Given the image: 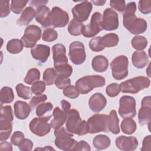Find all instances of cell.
Here are the masks:
<instances>
[{
    "mask_svg": "<svg viewBox=\"0 0 151 151\" xmlns=\"http://www.w3.org/2000/svg\"><path fill=\"white\" fill-rule=\"evenodd\" d=\"M66 129L70 132L78 136H83L88 133L87 122L85 120H82L79 112L74 109L70 110L67 113Z\"/></svg>",
    "mask_w": 151,
    "mask_h": 151,
    "instance_id": "6da1fadb",
    "label": "cell"
},
{
    "mask_svg": "<svg viewBox=\"0 0 151 151\" xmlns=\"http://www.w3.org/2000/svg\"><path fill=\"white\" fill-rule=\"evenodd\" d=\"M14 116L11 106L1 105L0 141L7 140L12 132Z\"/></svg>",
    "mask_w": 151,
    "mask_h": 151,
    "instance_id": "7a4b0ae2",
    "label": "cell"
},
{
    "mask_svg": "<svg viewBox=\"0 0 151 151\" xmlns=\"http://www.w3.org/2000/svg\"><path fill=\"white\" fill-rule=\"evenodd\" d=\"M106 84L105 78L99 75L86 76L79 78L76 83V87L80 93L86 94L96 87H101Z\"/></svg>",
    "mask_w": 151,
    "mask_h": 151,
    "instance_id": "3957f363",
    "label": "cell"
},
{
    "mask_svg": "<svg viewBox=\"0 0 151 151\" xmlns=\"http://www.w3.org/2000/svg\"><path fill=\"white\" fill-rule=\"evenodd\" d=\"M150 80L144 76H137L122 82L119 84L120 91L124 93L136 94L150 86Z\"/></svg>",
    "mask_w": 151,
    "mask_h": 151,
    "instance_id": "277c9868",
    "label": "cell"
},
{
    "mask_svg": "<svg viewBox=\"0 0 151 151\" xmlns=\"http://www.w3.org/2000/svg\"><path fill=\"white\" fill-rule=\"evenodd\" d=\"M123 17V25L131 34L137 35L142 34L146 31L147 22L143 18H137L135 13H124Z\"/></svg>",
    "mask_w": 151,
    "mask_h": 151,
    "instance_id": "5b68a950",
    "label": "cell"
},
{
    "mask_svg": "<svg viewBox=\"0 0 151 151\" xmlns=\"http://www.w3.org/2000/svg\"><path fill=\"white\" fill-rule=\"evenodd\" d=\"M54 140L55 145L60 149L63 150H72V149L77 142L72 138L73 133L70 132L64 127L55 129Z\"/></svg>",
    "mask_w": 151,
    "mask_h": 151,
    "instance_id": "8992f818",
    "label": "cell"
},
{
    "mask_svg": "<svg viewBox=\"0 0 151 151\" xmlns=\"http://www.w3.org/2000/svg\"><path fill=\"white\" fill-rule=\"evenodd\" d=\"M128 58L125 55H119L114 58L110 64L112 76L117 80H121L128 75Z\"/></svg>",
    "mask_w": 151,
    "mask_h": 151,
    "instance_id": "52a82bcc",
    "label": "cell"
},
{
    "mask_svg": "<svg viewBox=\"0 0 151 151\" xmlns=\"http://www.w3.org/2000/svg\"><path fill=\"white\" fill-rule=\"evenodd\" d=\"M87 122L88 126V133L94 134L109 131L108 115L94 114L88 119Z\"/></svg>",
    "mask_w": 151,
    "mask_h": 151,
    "instance_id": "ba28073f",
    "label": "cell"
},
{
    "mask_svg": "<svg viewBox=\"0 0 151 151\" xmlns=\"http://www.w3.org/2000/svg\"><path fill=\"white\" fill-rule=\"evenodd\" d=\"M51 116L50 115L34 118L29 124V128L31 132L40 137H42L47 134L50 132L51 128L50 124L48 123Z\"/></svg>",
    "mask_w": 151,
    "mask_h": 151,
    "instance_id": "9c48e42d",
    "label": "cell"
},
{
    "mask_svg": "<svg viewBox=\"0 0 151 151\" xmlns=\"http://www.w3.org/2000/svg\"><path fill=\"white\" fill-rule=\"evenodd\" d=\"M103 29L102 27V15L99 12H94L91 18L89 24L84 25L81 34L85 37L91 38Z\"/></svg>",
    "mask_w": 151,
    "mask_h": 151,
    "instance_id": "30bf717a",
    "label": "cell"
},
{
    "mask_svg": "<svg viewBox=\"0 0 151 151\" xmlns=\"http://www.w3.org/2000/svg\"><path fill=\"white\" fill-rule=\"evenodd\" d=\"M119 113L123 118H133L136 114V100L130 96H123L119 101Z\"/></svg>",
    "mask_w": 151,
    "mask_h": 151,
    "instance_id": "8fae6325",
    "label": "cell"
},
{
    "mask_svg": "<svg viewBox=\"0 0 151 151\" xmlns=\"http://www.w3.org/2000/svg\"><path fill=\"white\" fill-rule=\"evenodd\" d=\"M41 37V28L35 25H29L25 28L21 40L25 48H32L40 40Z\"/></svg>",
    "mask_w": 151,
    "mask_h": 151,
    "instance_id": "7c38bea8",
    "label": "cell"
},
{
    "mask_svg": "<svg viewBox=\"0 0 151 151\" xmlns=\"http://www.w3.org/2000/svg\"><path fill=\"white\" fill-rule=\"evenodd\" d=\"M68 55L71 61L76 65L83 64L86 58L84 44L80 41H74L70 44Z\"/></svg>",
    "mask_w": 151,
    "mask_h": 151,
    "instance_id": "4fadbf2b",
    "label": "cell"
},
{
    "mask_svg": "<svg viewBox=\"0 0 151 151\" xmlns=\"http://www.w3.org/2000/svg\"><path fill=\"white\" fill-rule=\"evenodd\" d=\"M69 20L68 13L58 6L52 8L50 14V25L55 28L65 27Z\"/></svg>",
    "mask_w": 151,
    "mask_h": 151,
    "instance_id": "5bb4252c",
    "label": "cell"
},
{
    "mask_svg": "<svg viewBox=\"0 0 151 151\" xmlns=\"http://www.w3.org/2000/svg\"><path fill=\"white\" fill-rule=\"evenodd\" d=\"M93 5L90 1H83L76 5L72 9V14L75 20L83 22L86 21L91 13Z\"/></svg>",
    "mask_w": 151,
    "mask_h": 151,
    "instance_id": "9a60e30c",
    "label": "cell"
},
{
    "mask_svg": "<svg viewBox=\"0 0 151 151\" xmlns=\"http://www.w3.org/2000/svg\"><path fill=\"white\" fill-rule=\"evenodd\" d=\"M119 25L117 13L112 8H106L102 17V27L106 31H113L118 28Z\"/></svg>",
    "mask_w": 151,
    "mask_h": 151,
    "instance_id": "2e32d148",
    "label": "cell"
},
{
    "mask_svg": "<svg viewBox=\"0 0 151 151\" xmlns=\"http://www.w3.org/2000/svg\"><path fill=\"white\" fill-rule=\"evenodd\" d=\"M151 118V97L146 96L141 102V107L138 113L139 122L141 126L150 124Z\"/></svg>",
    "mask_w": 151,
    "mask_h": 151,
    "instance_id": "e0dca14e",
    "label": "cell"
},
{
    "mask_svg": "<svg viewBox=\"0 0 151 151\" xmlns=\"http://www.w3.org/2000/svg\"><path fill=\"white\" fill-rule=\"evenodd\" d=\"M116 147L123 151H133L138 146V140L134 136H120L115 140Z\"/></svg>",
    "mask_w": 151,
    "mask_h": 151,
    "instance_id": "ac0fdd59",
    "label": "cell"
},
{
    "mask_svg": "<svg viewBox=\"0 0 151 151\" xmlns=\"http://www.w3.org/2000/svg\"><path fill=\"white\" fill-rule=\"evenodd\" d=\"M54 65L57 66L68 63L65 46L62 44H56L52 47Z\"/></svg>",
    "mask_w": 151,
    "mask_h": 151,
    "instance_id": "d6986e66",
    "label": "cell"
},
{
    "mask_svg": "<svg viewBox=\"0 0 151 151\" xmlns=\"http://www.w3.org/2000/svg\"><path fill=\"white\" fill-rule=\"evenodd\" d=\"M32 57L41 63L47 61L50 54V48L49 46L43 44H37L31 49Z\"/></svg>",
    "mask_w": 151,
    "mask_h": 151,
    "instance_id": "ffe728a7",
    "label": "cell"
},
{
    "mask_svg": "<svg viewBox=\"0 0 151 151\" xmlns=\"http://www.w3.org/2000/svg\"><path fill=\"white\" fill-rule=\"evenodd\" d=\"M107 100L106 97L100 93L93 94L88 100L90 109L95 113H99L106 107Z\"/></svg>",
    "mask_w": 151,
    "mask_h": 151,
    "instance_id": "44dd1931",
    "label": "cell"
},
{
    "mask_svg": "<svg viewBox=\"0 0 151 151\" xmlns=\"http://www.w3.org/2000/svg\"><path fill=\"white\" fill-rule=\"evenodd\" d=\"M67 113L63 110H61L60 107H56L53 110V119L50 122V126L51 128L57 129L63 126L66 122L67 118Z\"/></svg>",
    "mask_w": 151,
    "mask_h": 151,
    "instance_id": "7402d4cb",
    "label": "cell"
},
{
    "mask_svg": "<svg viewBox=\"0 0 151 151\" xmlns=\"http://www.w3.org/2000/svg\"><path fill=\"white\" fill-rule=\"evenodd\" d=\"M50 9L46 5H41L37 8L35 20L43 27L47 28L50 27Z\"/></svg>",
    "mask_w": 151,
    "mask_h": 151,
    "instance_id": "603a6c76",
    "label": "cell"
},
{
    "mask_svg": "<svg viewBox=\"0 0 151 151\" xmlns=\"http://www.w3.org/2000/svg\"><path fill=\"white\" fill-rule=\"evenodd\" d=\"M14 113L16 117L19 120L26 119L31 111V107L23 101H17L14 104Z\"/></svg>",
    "mask_w": 151,
    "mask_h": 151,
    "instance_id": "cb8c5ba5",
    "label": "cell"
},
{
    "mask_svg": "<svg viewBox=\"0 0 151 151\" xmlns=\"http://www.w3.org/2000/svg\"><path fill=\"white\" fill-rule=\"evenodd\" d=\"M132 62L137 68H144L149 62V58L144 51H136L132 57Z\"/></svg>",
    "mask_w": 151,
    "mask_h": 151,
    "instance_id": "d4e9b609",
    "label": "cell"
},
{
    "mask_svg": "<svg viewBox=\"0 0 151 151\" xmlns=\"http://www.w3.org/2000/svg\"><path fill=\"white\" fill-rule=\"evenodd\" d=\"M35 15L36 10L31 6H28L22 11L20 17L17 21V24L20 26L27 25L35 17Z\"/></svg>",
    "mask_w": 151,
    "mask_h": 151,
    "instance_id": "484cf974",
    "label": "cell"
},
{
    "mask_svg": "<svg viewBox=\"0 0 151 151\" xmlns=\"http://www.w3.org/2000/svg\"><path fill=\"white\" fill-rule=\"evenodd\" d=\"M107 58L101 55H99L93 58L91 62L93 69L96 72L103 73L107 70L109 67Z\"/></svg>",
    "mask_w": 151,
    "mask_h": 151,
    "instance_id": "4316f807",
    "label": "cell"
},
{
    "mask_svg": "<svg viewBox=\"0 0 151 151\" xmlns=\"http://www.w3.org/2000/svg\"><path fill=\"white\" fill-rule=\"evenodd\" d=\"M111 143L110 138L104 134H99L95 136L93 140V144L97 150H103L108 148Z\"/></svg>",
    "mask_w": 151,
    "mask_h": 151,
    "instance_id": "83f0119b",
    "label": "cell"
},
{
    "mask_svg": "<svg viewBox=\"0 0 151 151\" xmlns=\"http://www.w3.org/2000/svg\"><path fill=\"white\" fill-rule=\"evenodd\" d=\"M119 123V119L116 111L115 110H111L109 115V130L114 134H119L120 132Z\"/></svg>",
    "mask_w": 151,
    "mask_h": 151,
    "instance_id": "f1b7e54d",
    "label": "cell"
},
{
    "mask_svg": "<svg viewBox=\"0 0 151 151\" xmlns=\"http://www.w3.org/2000/svg\"><path fill=\"white\" fill-rule=\"evenodd\" d=\"M24 44L21 40L12 39L9 40L6 44L7 51L13 54H18L22 51Z\"/></svg>",
    "mask_w": 151,
    "mask_h": 151,
    "instance_id": "f546056e",
    "label": "cell"
},
{
    "mask_svg": "<svg viewBox=\"0 0 151 151\" xmlns=\"http://www.w3.org/2000/svg\"><path fill=\"white\" fill-rule=\"evenodd\" d=\"M122 132L127 134H133L136 130L137 126L135 121L132 118H124L120 124Z\"/></svg>",
    "mask_w": 151,
    "mask_h": 151,
    "instance_id": "4dcf8cb0",
    "label": "cell"
},
{
    "mask_svg": "<svg viewBox=\"0 0 151 151\" xmlns=\"http://www.w3.org/2000/svg\"><path fill=\"white\" fill-rule=\"evenodd\" d=\"M14 99V94L12 89L9 87H4L1 90L0 101L1 105L11 103Z\"/></svg>",
    "mask_w": 151,
    "mask_h": 151,
    "instance_id": "1f68e13d",
    "label": "cell"
},
{
    "mask_svg": "<svg viewBox=\"0 0 151 151\" xmlns=\"http://www.w3.org/2000/svg\"><path fill=\"white\" fill-rule=\"evenodd\" d=\"M54 69L57 74V77L61 78H69L73 73V68L68 63L54 66Z\"/></svg>",
    "mask_w": 151,
    "mask_h": 151,
    "instance_id": "d6a6232c",
    "label": "cell"
},
{
    "mask_svg": "<svg viewBox=\"0 0 151 151\" xmlns=\"http://www.w3.org/2000/svg\"><path fill=\"white\" fill-rule=\"evenodd\" d=\"M101 41L104 47L110 48L116 46L119 41L118 35L114 33H109L101 37Z\"/></svg>",
    "mask_w": 151,
    "mask_h": 151,
    "instance_id": "836d02e7",
    "label": "cell"
},
{
    "mask_svg": "<svg viewBox=\"0 0 151 151\" xmlns=\"http://www.w3.org/2000/svg\"><path fill=\"white\" fill-rule=\"evenodd\" d=\"M84 25L82 22L72 19L68 25V31L70 34L74 36H78L81 34Z\"/></svg>",
    "mask_w": 151,
    "mask_h": 151,
    "instance_id": "e575fe53",
    "label": "cell"
},
{
    "mask_svg": "<svg viewBox=\"0 0 151 151\" xmlns=\"http://www.w3.org/2000/svg\"><path fill=\"white\" fill-rule=\"evenodd\" d=\"M40 72L36 68H32L28 70L24 81L28 84H33L40 80Z\"/></svg>",
    "mask_w": 151,
    "mask_h": 151,
    "instance_id": "d590c367",
    "label": "cell"
},
{
    "mask_svg": "<svg viewBox=\"0 0 151 151\" xmlns=\"http://www.w3.org/2000/svg\"><path fill=\"white\" fill-rule=\"evenodd\" d=\"M15 89L18 96L22 99H24L25 100H28L32 96L31 88L29 87L26 86L22 83L18 84L16 86Z\"/></svg>",
    "mask_w": 151,
    "mask_h": 151,
    "instance_id": "8d00e7d4",
    "label": "cell"
},
{
    "mask_svg": "<svg viewBox=\"0 0 151 151\" xmlns=\"http://www.w3.org/2000/svg\"><path fill=\"white\" fill-rule=\"evenodd\" d=\"M57 76V74L54 68H48L44 71L43 73V81L47 86L52 85L54 83H55Z\"/></svg>",
    "mask_w": 151,
    "mask_h": 151,
    "instance_id": "74e56055",
    "label": "cell"
},
{
    "mask_svg": "<svg viewBox=\"0 0 151 151\" xmlns=\"http://www.w3.org/2000/svg\"><path fill=\"white\" fill-rule=\"evenodd\" d=\"M131 44L137 51H142L147 47V40L143 36L136 35L132 40Z\"/></svg>",
    "mask_w": 151,
    "mask_h": 151,
    "instance_id": "f35d334b",
    "label": "cell"
},
{
    "mask_svg": "<svg viewBox=\"0 0 151 151\" xmlns=\"http://www.w3.org/2000/svg\"><path fill=\"white\" fill-rule=\"evenodd\" d=\"M90 48L94 52H99L103 50L105 47L101 41V37L99 36L93 38L88 43Z\"/></svg>",
    "mask_w": 151,
    "mask_h": 151,
    "instance_id": "ab89813d",
    "label": "cell"
},
{
    "mask_svg": "<svg viewBox=\"0 0 151 151\" xmlns=\"http://www.w3.org/2000/svg\"><path fill=\"white\" fill-rule=\"evenodd\" d=\"M28 2V1L12 0L11 2V10L15 14H19Z\"/></svg>",
    "mask_w": 151,
    "mask_h": 151,
    "instance_id": "60d3db41",
    "label": "cell"
},
{
    "mask_svg": "<svg viewBox=\"0 0 151 151\" xmlns=\"http://www.w3.org/2000/svg\"><path fill=\"white\" fill-rule=\"evenodd\" d=\"M58 37L57 32L52 28H47L42 33V39L46 42H52L57 40Z\"/></svg>",
    "mask_w": 151,
    "mask_h": 151,
    "instance_id": "b9f144b4",
    "label": "cell"
},
{
    "mask_svg": "<svg viewBox=\"0 0 151 151\" xmlns=\"http://www.w3.org/2000/svg\"><path fill=\"white\" fill-rule=\"evenodd\" d=\"M52 108H53V106L50 102L42 103L37 107L36 114L38 117H41L46 112L51 111Z\"/></svg>",
    "mask_w": 151,
    "mask_h": 151,
    "instance_id": "7bdbcfd3",
    "label": "cell"
},
{
    "mask_svg": "<svg viewBox=\"0 0 151 151\" xmlns=\"http://www.w3.org/2000/svg\"><path fill=\"white\" fill-rule=\"evenodd\" d=\"M63 94L70 99H76L78 97L80 93L76 87L74 86L70 85L63 89Z\"/></svg>",
    "mask_w": 151,
    "mask_h": 151,
    "instance_id": "ee69618b",
    "label": "cell"
},
{
    "mask_svg": "<svg viewBox=\"0 0 151 151\" xmlns=\"http://www.w3.org/2000/svg\"><path fill=\"white\" fill-rule=\"evenodd\" d=\"M106 92L107 96L110 97H114L117 96L120 92L119 85L116 83L110 84L106 87Z\"/></svg>",
    "mask_w": 151,
    "mask_h": 151,
    "instance_id": "f6af8a7d",
    "label": "cell"
},
{
    "mask_svg": "<svg viewBox=\"0 0 151 151\" xmlns=\"http://www.w3.org/2000/svg\"><path fill=\"white\" fill-rule=\"evenodd\" d=\"M138 9L143 14H149L151 12V1L142 0L139 1Z\"/></svg>",
    "mask_w": 151,
    "mask_h": 151,
    "instance_id": "bcb514c9",
    "label": "cell"
},
{
    "mask_svg": "<svg viewBox=\"0 0 151 151\" xmlns=\"http://www.w3.org/2000/svg\"><path fill=\"white\" fill-rule=\"evenodd\" d=\"M45 85L46 84L44 81H38L32 85L31 88V91L36 95L42 94L45 90Z\"/></svg>",
    "mask_w": 151,
    "mask_h": 151,
    "instance_id": "7dc6e473",
    "label": "cell"
},
{
    "mask_svg": "<svg viewBox=\"0 0 151 151\" xmlns=\"http://www.w3.org/2000/svg\"><path fill=\"white\" fill-rule=\"evenodd\" d=\"M47 99V97L45 94H40L36 95L32 97L31 100L29 101V105L32 109L35 108L39 104L42 103H44Z\"/></svg>",
    "mask_w": 151,
    "mask_h": 151,
    "instance_id": "c3c4849f",
    "label": "cell"
},
{
    "mask_svg": "<svg viewBox=\"0 0 151 151\" xmlns=\"http://www.w3.org/2000/svg\"><path fill=\"white\" fill-rule=\"evenodd\" d=\"M9 13V1L4 0L0 1V17L1 18L6 17Z\"/></svg>",
    "mask_w": 151,
    "mask_h": 151,
    "instance_id": "681fc988",
    "label": "cell"
},
{
    "mask_svg": "<svg viewBox=\"0 0 151 151\" xmlns=\"http://www.w3.org/2000/svg\"><path fill=\"white\" fill-rule=\"evenodd\" d=\"M19 149L22 151H30L33 147V143L29 139H24L18 146Z\"/></svg>",
    "mask_w": 151,
    "mask_h": 151,
    "instance_id": "f907efd6",
    "label": "cell"
},
{
    "mask_svg": "<svg viewBox=\"0 0 151 151\" xmlns=\"http://www.w3.org/2000/svg\"><path fill=\"white\" fill-rule=\"evenodd\" d=\"M24 139V134L20 131H15L11 137V142L12 145L18 146L19 144Z\"/></svg>",
    "mask_w": 151,
    "mask_h": 151,
    "instance_id": "816d5d0a",
    "label": "cell"
},
{
    "mask_svg": "<svg viewBox=\"0 0 151 151\" xmlns=\"http://www.w3.org/2000/svg\"><path fill=\"white\" fill-rule=\"evenodd\" d=\"M55 86L59 89H64L71 84V80L69 78H61L57 77L55 81Z\"/></svg>",
    "mask_w": 151,
    "mask_h": 151,
    "instance_id": "f5cc1de1",
    "label": "cell"
},
{
    "mask_svg": "<svg viewBox=\"0 0 151 151\" xmlns=\"http://www.w3.org/2000/svg\"><path fill=\"white\" fill-rule=\"evenodd\" d=\"M91 150L90 146L88 143L84 141L81 140L78 142H77L76 144L74 145L72 150H86V151H90Z\"/></svg>",
    "mask_w": 151,
    "mask_h": 151,
    "instance_id": "db71d44e",
    "label": "cell"
},
{
    "mask_svg": "<svg viewBox=\"0 0 151 151\" xmlns=\"http://www.w3.org/2000/svg\"><path fill=\"white\" fill-rule=\"evenodd\" d=\"M110 5L113 8L120 12L124 11L126 6L124 1H110Z\"/></svg>",
    "mask_w": 151,
    "mask_h": 151,
    "instance_id": "11a10c76",
    "label": "cell"
},
{
    "mask_svg": "<svg viewBox=\"0 0 151 151\" xmlns=\"http://www.w3.org/2000/svg\"><path fill=\"white\" fill-rule=\"evenodd\" d=\"M150 135L146 136L143 140L142 150H150Z\"/></svg>",
    "mask_w": 151,
    "mask_h": 151,
    "instance_id": "9f6ffc18",
    "label": "cell"
},
{
    "mask_svg": "<svg viewBox=\"0 0 151 151\" xmlns=\"http://www.w3.org/2000/svg\"><path fill=\"white\" fill-rule=\"evenodd\" d=\"M0 150L11 151L12 150V147L11 144L9 142L3 141V142H1L0 144Z\"/></svg>",
    "mask_w": 151,
    "mask_h": 151,
    "instance_id": "6f0895ef",
    "label": "cell"
},
{
    "mask_svg": "<svg viewBox=\"0 0 151 151\" xmlns=\"http://www.w3.org/2000/svg\"><path fill=\"white\" fill-rule=\"evenodd\" d=\"M48 2V1H31L30 2V5L37 8L41 5H45Z\"/></svg>",
    "mask_w": 151,
    "mask_h": 151,
    "instance_id": "680465c9",
    "label": "cell"
},
{
    "mask_svg": "<svg viewBox=\"0 0 151 151\" xmlns=\"http://www.w3.org/2000/svg\"><path fill=\"white\" fill-rule=\"evenodd\" d=\"M61 107H62V109L63 110H64L67 113H68L70 111V107H71V104L68 101H67L65 100H63L61 101Z\"/></svg>",
    "mask_w": 151,
    "mask_h": 151,
    "instance_id": "91938a15",
    "label": "cell"
},
{
    "mask_svg": "<svg viewBox=\"0 0 151 151\" xmlns=\"http://www.w3.org/2000/svg\"><path fill=\"white\" fill-rule=\"evenodd\" d=\"M91 2L93 3L95 5L101 6V5H103L106 2V1H91Z\"/></svg>",
    "mask_w": 151,
    "mask_h": 151,
    "instance_id": "94428289",
    "label": "cell"
},
{
    "mask_svg": "<svg viewBox=\"0 0 151 151\" xmlns=\"http://www.w3.org/2000/svg\"><path fill=\"white\" fill-rule=\"evenodd\" d=\"M40 149H42V150H54V149H53L52 147H51L50 146H46L44 148H37L35 150H40Z\"/></svg>",
    "mask_w": 151,
    "mask_h": 151,
    "instance_id": "6125c7cd",
    "label": "cell"
}]
</instances>
